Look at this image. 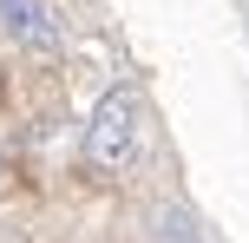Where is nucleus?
<instances>
[{
	"instance_id": "obj_1",
	"label": "nucleus",
	"mask_w": 249,
	"mask_h": 243,
	"mask_svg": "<svg viewBox=\"0 0 249 243\" xmlns=\"http://www.w3.org/2000/svg\"><path fill=\"white\" fill-rule=\"evenodd\" d=\"M138 125H144V105H138L131 86H112L92 105V125H86V171L92 178H118L138 158Z\"/></svg>"
},
{
	"instance_id": "obj_2",
	"label": "nucleus",
	"mask_w": 249,
	"mask_h": 243,
	"mask_svg": "<svg viewBox=\"0 0 249 243\" xmlns=\"http://www.w3.org/2000/svg\"><path fill=\"white\" fill-rule=\"evenodd\" d=\"M0 33L26 53H59L66 46V20L53 13V0H0Z\"/></svg>"
},
{
	"instance_id": "obj_3",
	"label": "nucleus",
	"mask_w": 249,
	"mask_h": 243,
	"mask_svg": "<svg viewBox=\"0 0 249 243\" xmlns=\"http://www.w3.org/2000/svg\"><path fill=\"white\" fill-rule=\"evenodd\" d=\"M151 237H158V243H203L197 237V217H190L184 204H158V210H151Z\"/></svg>"
}]
</instances>
